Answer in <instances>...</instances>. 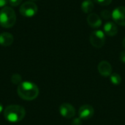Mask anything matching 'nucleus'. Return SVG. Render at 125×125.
Wrapping results in <instances>:
<instances>
[{"instance_id":"ddd939ff","label":"nucleus","mask_w":125,"mask_h":125,"mask_svg":"<svg viewBox=\"0 0 125 125\" xmlns=\"http://www.w3.org/2000/svg\"><path fill=\"white\" fill-rule=\"evenodd\" d=\"M94 3L92 0H85L82 2L81 9L85 13H90L94 9Z\"/></svg>"},{"instance_id":"1a4fd4ad","label":"nucleus","mask_w":125,"mask_h":125,"mask_svg":"<svg viewBox=\"0 0 125 125\" xmlns=\"http://www.w3.org/2000/svg\"><path fill=\"white\" fill-rule=\"evenodd\" d=\"M98 71L100 74L104 77L109 76L112 74V67L107 61H102L98 64Z\"/></svg>"},{"instance_id":"2eb2a0df","label":"nucleus","mask_w":125,"mask_h":125,"mask_svg":"<svg viewBox=\"0 0 125 125\" xmlns=\"http://www.w3.org/2000/svg\"><path fill=\"white\" fill-rule=\"evenodd\" d=\"M11 81L15 85H19L22 82V77L19 74L15 73L11 76Z\"/></svg>"},{"instance_id":"9b49d317","label":"nucleus","mask_w":125,"mask_h":125,"mask_svg":"<svg viewBox=\"0 0 125 125\" xmlns=\"http://www.w3.org/2000/svg\"><path fill=\"white\" fill-rule=\"evenodd\" d=\"M14 37L12 34L9 32H2L0 34V45L4 47L10 46L12 44Z\"/></svg>"},{"instance_id":"f3484780","label":"nucleus","mask_w":125,"mask_h":125,"mask_svg":"<svg viewBox=\"0 0 125 125\" xmlns=\"http://www.w3.org/2000/svg\"><path fill=\"white\" fill-rule=\"evenodd\" d=\"M94 1L102 6H108L112 2V0H94Z\"/></svg>"},{"instance_id":"20e7f679","label":"nucleus","mask_w":125,"mask_h":125,"mask_svg":"<svg viewBox=\"0 0 125 125\" xmlns=\"http://www.w3.org/2000/svg\"><path fill=\"white\" fill-rule=\"evenodd\" d=\"M37 10L38 7L37 4L31 1L23 3L19 8V12L21 15L26 18H31L37 14Z\"/></svg>"},{"instance_id":"dca6fc26","label":"nucleus","mask_w":125,"mask_h":125,"mask_svg":"<svg viewBox=\"0 0 125 125\" xmlns=\"http://www.w3.org/2000/svg\"><path fill=\"white\" fill-rule=\"evenodd\" d=\"M101 17L105 20L109 19L112 17V13L109 10H103L101 12Z\"/></svg>"},{"instance_id":"4468645a","label":"nucleus","mask_w":125,"mask_h":125,"mask_svg":"<svg viewBox=\"0 0 125 125\" xmlns=\"http://www.w3.org/2000/svg\"><path fill=\"white\" fill-rule=\"evenodd\" d=\"M111 82L114 84V85H116V86H118L121 83V81H122V78H121V76L117 74V73H112L111 75Z\"/></svg>"},{"instance_id":"6ab92c4d","label":"nucleus","mask_w":125,"mask_h":125,"mask_svg":"<svg viewBox=\"0 0 125 125\" xmlns=\"http://www.w3.org/2000/svg\"><path fill=\"white\" fill-rule=\"evenodd\" d=\"M72 125H82V119L79 117V118H75L73 119L72 122H71Z\"/></svg>"},{"instance_id":"0eeeda50","label":"nucleus","mask_w":125,"mask_h":125,"mask_svg":"<svg viewBox=\"0 0 125 125\" xmlns=\"http://www.w3.org/2000/svg\"><path fill=\"white\" fill-rule=\"evenodd\" d=\"M60 114L66 119H72L75 115V108L69 103H63L59 107Z\"/></svg>"},{"instance_id":"5701e85b","label":"nucleus","mask_w":125,"mask_h":125,"mask_svg":"<svg viewBox=\"0 0 125 125\" xmlns=\"http://www.w3.org/2000/svg\"><path fill=\"white\" fill-rule=\"evenodd\" d=\"M122 45H123V47L125 48V37L124 38V40H123V42H122Z\"/></svg>"},{"instance_id":"f03ea898","label":"nucleus","mask_w":125,"mask_h":125,"mask_svg":"<svg viewBox=\"0 0 125 125\" xmlns=\"http://www.w3.org/2000/svg\"><path fill=\"white\" fill-rule=\"evenodd\" d=\"M26 116V111L23 107L18 105H11L6 107L4 111V118L10 122H19Z\"/></svg>"},{"instance_id":"9d476101","label":"nucleus","mask_w":125,"mask_h":125,"mask_svg":"<svg viewBox=\"0 0 125 125\" xmlns=\"http://www.w3.org/2000/svg\"><path fill=\"white\" fill-rule=\"evenodd\" d=\"M87 22L92 28H99L102 25L100 17L95 13H90L87 17Z\"/></svg>"},{"instance_id":"4be33fe9","label":"nucleus","mask_w":125,"mask_h":125,"mask_svg":"<svg viewBox=\"0 0 125 125\" xmlns=\"http://www.w3.org/2000/svg\"><path fill=\"white\" fill-rule=\"evenodd\" d=\"M2 111H3V105H1V103H0V114L2 112Z\"/></svg>"},{"instance_id":"7ed1b4c3","label":"nucleus","mask_w":125,"mask_h":125,"mask_svg":"<svg viewBox=\"0 0 125 125\" xmlns=\"http://www.w3.org/2000/svg\"><path fill=\"white\" fill-rule=\"evenodd\" d=\"M16 15L10 7H4L0 10V26L3 28H11L16 23Z\"/></svg>"},{"instance_id":"6e6552de","label":"nucleus","mask_w":125,"mask_h":125,"mask_svg":"<svg viewBox=\"0 0 125 125\" xmlns=\"http://www.w3.org/2000/svg\"><path fill=\"white\" fill-rule=\"evenodd\" d=\"M94 114L93 107L90 105H83L78 110L79 117L83 120L90 119Z\"/></svg>"},{"instance_id":"aec40b11","label":"nucleus","mask_w":125,"mask_h":125,"mask_svg":"<svg viewBox=\"0 0 125 125\" xmlns=\"http://www.w3.org/2000/svg\"><path fill=\"white\" fill-rule=\"evenodd\" d=\"M119 59L122 63L125 64V51H123L121 52V53L119 55Z\"/></svg>"},{"instance_id":"b1692460","label":"nucleus","mask_w":125,"mask_h":125,"mask_svg":"<svg viewBox=\"0 0 125 125\" xmlns=\"http://www.w3.org/2000/svg\"><path fill=\"white\" fill-rule=\"evenodd\" d=\"M36 1V0H31V1Z\"/></svg>"},{"instance_id":"a211bd4d","label":"nucleus","mask_w":125,"mask_h":125,"mask_svg":"<svg viewBox=\"0 0 125 125\" xmlns=\"http://www.w3.org/2000/svg\"><path fill=\"white\" fill-rule=\"evenodd\" d=\"M22 0H9V4L12 7H17L21 4Z\"/></svg>"},{"instance_id":"412c9836","label":"nucleus","mask_w":125,"mask_h":125,"mask_svg":"<svg viewBox=\"0 0 125 125\" xmlns=\"http://www.w3.org/2000/svg\"><path fill=\"white\" fill-rule=\"evenodd\" d=\"M9 2V0H0V7H4L5 5Z\"/></svg>"},{"instance_id":"39448f33","label":"nucleus","mask_w":125,"mask_h":125,"mask_svg":"<svg viewBox=\"0 0 125 125\" xmlns=\"http://www.w3.org/2000/svg\"><path fill=\"white\" fill-rule=\"evenodd\" d=\"M89 41L92 46L97 48H102L105 42V33L101 30H96L91 33L89 36Z\"/></svg>"},{"instance_id":"f257e3e1","label":"nucleus","mask_w":125,"mask_h":125,"mask_svg":"<svg viewBox=\"0 0 125 125\" xmlns=\"http://www.w3.org/2000/svg\"><path fill=\"white\" fill-rule=\"evenodd\" d=\"M17 92L18 96L25 100H33L39 95V88L37 86L29 81H22L18 85Z\"/></svg>"},{"instance_id":"f8f14e48","label":"nucleus","mask_w":125,"mask_h":125,"mask_svg":"<svg viewBox=\"0 0 125 125\" xmlns=\"http://www.w3.org/2000/svg\"><path fill=\"white\" fill-rule=\"evenodd\" d=\"M104 31L108 36H115L118 33V27L114 22H107L104 26Z\"/></svg>"},{"instance_id":"423d86ee","label":"nucleus","mask_w":125,"mask_h":125,"mask_svg":"<svg viewBox=\"0 0 125 125\" xmlns=\"http://www.w3.org/2000/svg\"><path fill=\"white\" fill-rule=\"evenodd\" d=\"M112 18L115 23L125 26V7L119 6L112 12Z\"/></svg>"}]
</instances>
